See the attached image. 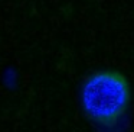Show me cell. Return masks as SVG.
<instances>
[{
	"instance_id": "6da1fadb",
	"label": "cell",
	"mask_w": 134,
	"mask_h": 132,
	"mask_svg": "<svg viewBox=\"0 0 134 132\" xmlns=\"http://www.w3.org/2000/svg\"><path fill=\"white\" fill-rule=\"evenodd\" d=\"M84 115L94 125L104 129L122 122L131 105V86L118 70L105 68L85 77L79 90Z\"/></svg>"
}]
</instances>
